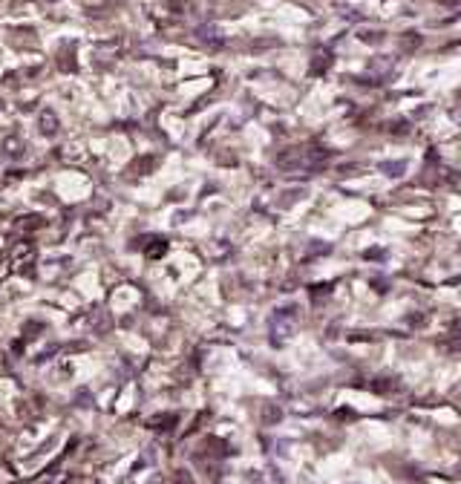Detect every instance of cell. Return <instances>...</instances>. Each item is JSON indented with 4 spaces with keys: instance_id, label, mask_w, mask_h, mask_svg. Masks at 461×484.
I'll return each mask as SVG.
<instances>
[{
    "instance_id": "1",
    "label": "cell",
    "mask_w": 461,
    "mask_h": 484,
    "mask_svg": "<svg viewBox=\"0 0 461 484\" xmlns=\"http://www.w3.org/2000/svg\"><path fill=\"white\" fill-rule=\"evenodd\" d=\"M360 38L366 40V44H378V40H384V38H378V32H369V29H366V32H360Z\"/></svg>"
}]
</instances>
